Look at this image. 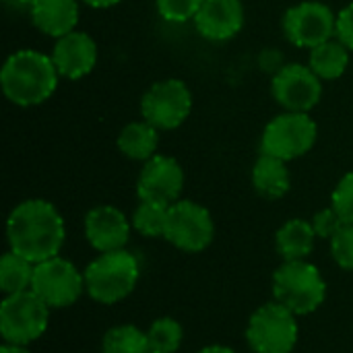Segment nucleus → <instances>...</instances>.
Masks as SVG:
<instances>
[{
    "label": "nucleus",
    "instance_id": "f257e3e1",
    "mask_svg": "<svg viewBox=\"0 0 353 353\" xmlns=\"http://www.w3.org/2000/svg\"><path fill=\"white\" fill-rule=\"evenodd\" d=\"M6 238L10 250L37 265L60 254L66 228L62 215L50 201L27 199L10 211Z\"/></svg>",
    "mask_w": 353,
    "mask_h": 353
},
{
    "label": "nucleus",
    "instance_id": "f03ea898",
    "mask_svg": "<svg viewBox=\"0 0 353 353\" xmlns=\"http://www.w3.org/2000/svg\"><path fill=\"white\" fill-rule=\"evenodd\" d=\"M58 70L52 56L37 50H19L10 54L0 70L4 97L21 108H33L50 99L58 87Z\"/></svg>",
    "mask_w": 353,
    "mask_h": 353
},
{
    "label": "nucleus",
    "instance_id": "7ed1b4c3",
    "mask_svg": "<svg viewBox=\"0 0 353 353\" xmlns=\"http://www.w3.org/2000/svg\"><path fill=\"white\" fill-rule=\"evenodd\" d=\"M139 261L128 250L103 252L85 269V292L99 304H116L128 298L139 281Z\"/></svg>",
    "mask_w": 353,
    "mask_h": 353
},
{
    "label": "nucleus",
    "instance_id": "20e7f679",
    "mask_svg": "<svg viewBox=\"0 0 353 353\" xmlns=\"http://www.w3.org/2000/svg\"><path fill=\"white\" fill-rule=\"evenodd\" d=\"M327 298V283L321 271L308 261H283L273 275V300L296 316L321 308Z\"/></svg>",
    "mask_w": 353,
    "mask_h": 353
},
{
    "label": "nucleus",
    "instance_id": "39448f33",
    "mask_svg": "<svg viewBox=\"0 0 353 353\" xmlns=\"http://www.w3.org/2000/svg\"><path fill=\"white\" fill-rule=\"evenodd\" d=\"M316 137L319 126L310 114L283 112L265 126L261 137V153L292 161L306 155L314 147Z\"/></svg>",
    "mask_w": 353,
    "mask_h": 353
},
{
    "label": "nucleus",
    "instance_id": "423d86ee",
    "mask_svg": "<svg viewBox=\"0 0 353 353\" xmlns=\"http://www.w3.org/2000/svg\"><path fill=\"white\" fill-rule=\"evenodd\" d=\"M298 316L281 306L269 302L256 308L246 327V341L254 353H292L298 343Z\"/></svg>",
    "mask_w": 353,
    "mask_h": 353
},
{
    "label": "nucleus",
    "instance_id": "0eeeda50",
    "mask_svg": "<svg viewBox=\"0 0 353 353\" xmlns=\"http://www.w3.org/2000/svg\"><path fill=\"white\" fill-rule=\"evenodd\" d=\"M50 306H46L31 290L4 296L0 306V335L4 343L29 345L37 341L50 325Z\"/></svg>",
    "mask_w": 353,
    "mask_h": 353
},
{
    "label": "nucleus",
    "instance_id": "6e6552de",
    "mask_svg": "<svg viewBox=\"0 0 353 353\" xmlns=\"http://www.w3.org/2000/svg\"><path fill=\"white\" fill-rule=\"evenodd\" d=\"M192 112V93L182 79L153 83L141 99V116L157 130H174Z\"/></svg>",
    "mask_w": 353,
    "mask_h": 353
},
{
    "label": "nucleus",
    "instance_id": "1a4fd4ad",
    "mask_svg": "<svg viewBox=\"0 0 353 353\" xmlns=\"http://www.w3.org/2000/svg\"><path fill=\"white\" fill-rule=\"evenodd\" d=\"M31 292L50 308H68L85 292V273L58 254L35 265Z\"/></svg>",
    "mask_w": 353,
    "mask_h": 353
},
{
    "label": "nucleus",
    "instance_id": "9d476101",
    "mask_svg": "<svg viewBox=\"0 0 353 353\" xmlns=\"http://www.w3.org/2000/svg\"><path fill=\"white\" fill-rule=\"evenodd\" d=\"M285 39L296 48L312 50L337 33V14L319 0H304L290 6L283 14Z\"/></svg>",
    "mask_w": 353,
    "mask_h": 353
},
{
    "label": "nucleus",
    "instance_id": "9b49d317",
    "mask_svg": "<svg viewBox=\"0 0 353 353\" xmlns=\"http://www.w3.org/2000/svg\"><path fill=\"white\" fill-rule=\"evenodd\" d=\"M163 238L178 250L201 252L215 238V221L207 207L188 199H180L170 205Z\"/></svg>",
    "mask_w": 353,
    "mask_h": 353
},
{
    "label": "nucleus",
    "instance_id": "f8f14e48",
    "mask_svg": "<svg viewBox=\"0 0 353 353\" xmlns=\"http://www.w3.org/2000/svg\"><path fill=\"white\" fill-rule=\"evenodd\" d=\"M271 93L285 112L308 114L323 97V79L308 64L290 62L273 74Z\"/></svg>",
    "mask_w": 353,
    "mask_h": 353
},
{
    "label": "nucleus",
    "instance_id": "ddd939ff",
    "mask_svg": "<svg viewBox=\"0 0 353 353\" xmlns=\"http://www.w3.org/2000/svg\"><path fill=\"white\" fill-rule=\"evenodd\" d=\"M184 190V170L170 155H153L143 163L137 180L139 201H157L174 205Z\"/></svg>",
    "mask_w": 353,
    "mask_h": 353
},
{
    "label": "nucleus",
    "instance_id": "4468645a",
    "mask_svg": "<svg viewBox=\"0 0 353 353\" xmlns=\"http://www.w3.org/2000/svg\"><path fill=\"white\" fill-rule=\"evenodd\" d=\"M85 238L99 252L122 250L130 240L132 221L112 205H97L85 215Z\"/></svg>",
    "mask_w": 353,
    "mask_h": 353
},
{
    "label": "nucleus",
    "instance_id": "2eb2a0df",
    "mask_svg": "<svg viewBox=\"0 0 353 353\" xmlns=\"http://www.w3.org/2000/svg\"><path fill=\"white\" fill-rule=\"evenodd\" d=\"M50 56L60 77L68 81H79L95 68L97 43L89 33L74 29L56 39Z\"/></svg>",
    "mask_w": 353,
    "mask_h": 353
},
{
    "label": "nucleus",
    "instance_id": "dca6fc26",
    "mask_svg": "<svg viewBox=\"0 0 353 353\" xmlns=\"http://www.w3.org/2000/svg\"><path fill=\"white\" fill-rule=\"evenodd\" d=\"M192 21L201 37L228 41L244 27V4L242 0H205Z\"/></svg>",
    "mask_w": 353,
    "mask_h": 353
},
{
    "label": "nucleus",
    "instance_id": "f3484780",
    "mask_svg": "<svg viewBox=\"0 0 353 353\" xmlns=\"http://www.w3.org/2000/svg\"><path fill=\"white\" fill-rule=\"evenodd\" d=\"M81 0H33L29 12L37 31L48 37H62L74 31L79 23Z\"/></svg>",
    "mask_w": 353,
    "mask_h": 353
},
{
    "label": "nucleus",
    "instance_id": "a211bd4d",
    "mask_svg": "<svg viewBox=\"0 0 353 353\" xmlns=\"http://www.w3.org/2000/svg\"><path fill=\"white\" fill-rule=\"evenodd\" d=\"M252 186L263 199H269V201H277L285 196L292 186L288 161L261 153V157L256 159L252 168Z\"/></svg>",
    "mask_w": 353,
    "mask_h": 353
},
{
    "label": "nucleus",
    "instance_id": "6ab92c4d",
    "mask_svg": "<svg viewBox=\"0 0 353 353\" xmlns=\"http://www.w3.org/2000/svg\"><path fill=\"white\" fill-rule=\"evenodd\" d=\"M316 232L312 221L290 219L275 234V248L283 261H306L314 250Z\"/></svg>",
    "mask_w": 353,
    "mask_h": 353
},
{
    "label": "nucleus",
    "instance_id": "aec40b11",
    "mask_svg": "<svg viewBox=\"0 0 353 353\" xmlns=\"http://www.w3.org/2000/svg\"><path fill=\"white\" fill-rule=\"evenodd\" d=\"M118 149L122 155H126L132 161H147L153 155H157V145H159V130L151 126L149 122H130L126 124L116 141Z\"/></svg>",
    "mask_w": 353,
    "mask_h": 353
},
{
    "label": "nucleus",
    "instance_id": "412c9836",
    "mask_svg": "<svg viewBox=\"0 0 353 353\" xmlns=\"http://www.w3.org/2000/svg\"><path fill=\"white\" fill-rule=\"evenodd\" d=\"M308 66L323 81L341 79L350 66V48L339 39H329V41L310 50Z\"/></svg>",
    "mask_w": 353,
    "mask_h": 353
},
{
    "label": "nucleus",
    "instance_id": "4be33fe9",
    "mask_svg": "<svg viewBox=\"0 0 353 353\" xmlns=\"http://www.w3.org/2000/svg\"><path fill=\"white\" fill-rule=\"evenodd\" d=\"M35 263L29 259L17 254L14 250H8L0 259V290L4 296L29 292L33 283Z\"/></svg>",
    "mask_w": 353,
    "mask_h": 353
},
{
    "label": "nucleus",
    "instance_id": "5701e85b",
    "mask_svg": "<svg viewBox=\"0 0 353 353\" xmlns=\"http://www.w3.org/2000/svg\"><path fill=\"white\" fill-rule=\"evenodd\" d=\"M103 353H151L147 333L134 325L112 327L101 341Z\"/></svg>",
    "mask_w": 353,
    "mask_h": 353
},
{
    "label": "nucleus",
    "instance_id": "b1692460",
    "mask_svg": "<svg viewBox=\"0 0 353 353\" xmlns=\"http://www.w3.org/2000/svg\"><path fill=\"white\" fill-rule=\"evenodd\" d=\"M170 205L157 201H141L132 213V228L145 238H163Z\"/></svg>",
    "mask_w": 353,
    "mask_h": 353
},
{
    "label": "nucleus",
    "instance_id": "393cba45",
    "mask_svg": "<svg viewBox=\"0 0 353 353\" xmlns=\"http://www.w3.org/2000/svg\"><path fill=\"white\" fill-rule=\"evenodd\" d=\"M147 339H149L151 353H176L182 347L184 329L176 319L161 316L151 323L147 331Z\"/></svg>",
    "mask_w": 353,
    "mask_h": 353
},
{
    "label": "nucleus",
    "instance_id": "a878e982",
    "mask_svg": "<svg viewBox=\"0 0 353 353\" xmlns=\"http://www.w3.org/2000/svg\"><path fill=\"white\" fill-rule=\"evenodd\" d=\"M205 0H157V12L170 23H186L196 17Z\"/></svg>",
    "mask_w": 353,
    "mask_h": 353
},
{
    "label": "nucleus",
    "instance_id": "bb28decb",
    "mask_svg": "<svg viewBox=\"0 0 353 353\" xmlns=\"http://www.w3.org/2000/svg\"><path fill=\"white\" fill-rule=\"evenodd\" d=\"M331 254L341 269L353 271V223H345L331 238Z\"/></svg>",
    "mask_w": 353,
    "mask_h": 353
},
{
    "label": "nucleus",
    "instance_id": "cd10ccee",
    "mask_svg": "<svg viewBox=\"0 0 353 353\" xmlns=\"http://www.w3.org/2000/svg\"><path fill=\"white\" fill-rule=\"evenodd\" d=\"M331 207L345 223H353V172H347L331 194Z\"/></svg>",
    "mask_w": 353,
    "mask_h": 353
},
{
    "label": "nucleus",
    "instance_id": "c85d7f7f",
    "mask_svg": "<svg viewBox=\"0 0 353 353\" xmlns=\"http://www.w3.org/2000/svg\"><path fill=\"white\" fill-rule=\"evenodd\" d=\"M343 225H345V221L341 219V215H339L333 207L321 209V211L312 217V228H314L316 236L323 238V240H331Z\"/></svg>",
    "mask_w": 353,
    "mask_h": 353
},
{
    "label": "nucleus",
    "instance_id": "c756f323",
    "mask_svg": "<svg viewBox=\"0 0 353 353\" xmlns=\"http://www.w3.org/2000/svg\"><path fill=\"white\" fill-rule=\"evenodd\" d=\"M337 39L343 41L350 50H353V2H350L337 14Z\"/></svg>",
    "mask_w": 353,
    "mask_h": 353
},
{
    "label": "nucleus",
    "instance_id": "7c9ffc66",
    "mask_svg": "<svg viewBox=\"0 0 353 353\" xmlns=\"http://www.w3.org/2000/svg\"><path fill=\"white\" fill-rule=\"evenodd\" d=\"M118 2H122V0H83V4H87L91 8H110V6H116Z\"/></svg>",
    "mask_w": 353,
    "mask_h": 353
},
{
    "label": "nucleus",
    "instance_id": "2f4dec72",
    "mask_svg": "<svg viewBox=\"0 0 353 353\" xmlns=\"http://www.w3.org/2000/svg\"><path fill=\"white\" fill-rule=\"evenodd\" d=\"M0 353H29V350L25 345H10V343H4L0 347Z\"/></svg>",
    "mask_w": 353,
    "mask_h": 353
},
{
    "label": "nucleus",
    "instance_id": "473e14b6",
    "mask_svg": "<svg viewBox=\"0 0 353 353\" xmlns=\"http://www.w3.org/2000/svg\"><path fill=\"white\" fill-rule=\"evenodd\" d=\"M196 353H236L234 350L225 347V345H209V347H203L201 352Z\"/></svg>",
    "mask_w": 353,
    "mask_h": 353
},
{
    "label": "nucleus",
    "instance_id": "72a5a7b5",
    "mask_svg": "<svg viewBox=\"0 0 353 353\" xmlns=\"http://www.w3.org/2000/svg\"><path fill=\"white\" fill-rule=\"evenodd\" d=\"M4 2L14 8H31V4H33V0H4Z\"/></svg>",
    "mask_w": 353,
    "mask_h": 353
}]
</instances>
